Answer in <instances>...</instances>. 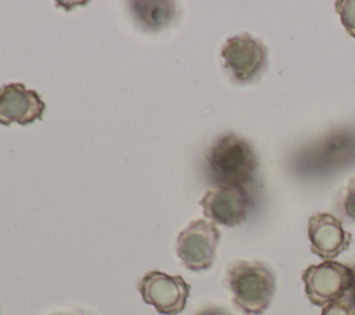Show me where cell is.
Returning <instances> with one entry per match:
<instances>
[{"instance_id":"cell-2","label":"cell","mask_w":355,"mask_h":315,"mask_svg":"<svg viewBox=\"0 0 355 315\" xmlns=\"http://www.w3.org/2000/svg\"><path fill=\"white\" fill-rule=\"evenodd\" d=\"M209 171L222 182V186H239L250 183L258 169V158L252 146L234 133L219 136L205 155Z\"/></svg>"},{"instance_id":"cell-1","label":"cell","mask_w":355,"mask_h":315,"mask_svg":"<svg viewBox=\"0 0 355 315\" xmlns=\"http://www.w3.org/2000/svg\"><path fill=\"white\" fill-rule=\"evenodd\" d=\"M226 286L233 304L244 315H262L276 291V279L261 261H236L226 269Z\"/></svg>"},{"instance_id":"cell-16","label":"cell","mask_w":355,"mask_h":315,"mask_svg":"<svg viewBox=\"0 0 355 315\" xmlns=\"http://www.w3.org/2000/svg\"><path fill=\"white\" fill-rule=\"evenodd\" d=\"M55 315H78V314H72V312H61V314H55Z\"/></svg>"},{"instance_id":"cell-12","label":"cell","mask_w":355,"mask_h":315,"mask_svg":"<svg viewBox=\"0 0 355 315\" xmlns=\"http://www.w3.org/2000/svg\"><path fill=\"white\" fill-rule=\"evenodd\" d=\"M320 315H355V305L341 298L323 305Z\"/></svg>"},{"instance_id":"cell-8","label":"cell","mask_w":355,"mask_h":315,"mask_svg":"<svg viewBox=\"0 0 355 315\" xmlns=\"http://www.w3.org/2000/svg\"><path fill=\"white\" fill-rule=\"evenodd\" d=\"M46 104L40 94L22 83H8L0 87V124L28 125L42 119Z\"/></svg>"},{"instance_id":"cell-6","label":"cell","mask_w":355,"mask_h":315,"mask_svg":"<svg viewBox=\"0 0 355 315\" xmlns=\"http://www.w3.org/2000/svg\"><path fill=\"white\" fill-rule=\"evenodd\" d=\"M137 289L143 301L164 315L180 314L190 296V284L182 276H172L161 271L147 272L140 279Z\"/></svg>"},{"instance_id":"cell-3","label":"cell","mask_w":355,"mask_h":315,"mask_svg":"<svg viewBox=\"0 0 355 315\" xmlns=\"http://www.w3.org/2000/svg\"><path fill=\"white\" fill-rule=\"evenodd\" d=\"M220 57L226 72L239 85L257 80L268 67V47L248 33L229 37L220 50Z\"/></svg>"},{"instance_id":"cell-13","label":"cell","mask_w":355,"mask_h":315,"mask_svg":"<svg viewBox=\"0 0 355 315\" xmlns=\"http://www.w3.org/2000/svg\"><path fill=\"white\" fill-rule=\"evenodd\" d=\"M343 212L344 215L355 223V178L349 179L347 187H345V193L343 197Z\"/></svg>"},{"instance_id":"cell-9","label":"cell","mask_w":355,"mask_h":315,"mask_svg":"<svg viewBox=\"0 0 355 315\" xmlns=\"http://www.w3.org/2000/svg\"><path fill=\"white\" fill-rule=\"evenodd\" d=\"M205 218L225 226H236L245 221L248 200L243 187L219 186L208 190L200 200Z\"/></svg>"},{"instance_id":"cell-4","label":"cell","mask_w":355,"mask_h":315,"mask_svg":"<svg viewBox=\"0 0 355 315\" xmlns=\"http://www.w3.org/2000/svg\"><path fill=\"white\" fill-rule=\"evenodd\" d=\"M354 279V269L334 259L309 265L302 272L305 294L311 304L319 307L344 298L351 291Z\"/></svg>"},{"instance_id":"cell-11","label":"cell","mask_w":355,"mask_h":315,"mask_svg":"<svg viewBox=\"0 0 355 315\" xmlns=\"http://www.w3.org/2000/svg\"><path fill=\"white\" fill-rule=\"evenodd\" d=\"M334 6L337 14L340 15L341 24L347 32L355 37V0H338Z\"/></svg>"},{"instance_id":"cell-5","label":"cell","mask_w":355,"mask_h":315,"mask_svg":"<svg viewBox=\"0 0 355 315\" xmlns=\"http://www.w3.org/2000/svg\"><path fill=\"white\" fill-rule=\"evenodd\" d=\"M219 240L220 232L214 222L196 219L179 232L176 254L189 271H207L215 261Z\"/></svg>"},{"instance_id":"cell-10","label":"cell","mask_w":355,"mask_h":315,"mask_svg":"<svg viewBox=\"0 0 355 315\" xmlns=\"http://www.w3.org/2000/svg\"><path fill=\"white\" fill-rule=\"evenodd\" d=\"M128 6L137 25L150 32L166 28L178 14V7L173 1H130Z\"/></svg>"},{"instance_id":"cell-14","label":"cell","mask_w":355,"mask_h":315,"mask_svg":"<svg viewBox=\"0 0 355 315\" xmlns=\"http://www.w3.org/2000/svg\"><path fill=\"white\" fill-rule=\"evenodd\" d=\"M196 315H233L229 309L219 307V305H209L200 309Z\"/></svg>"},{"instance_id":"cell-7","label":"cell","mask_w":355,"mask_h":315,"mask_svg":"<svg viewBox=\"0 0 355 315\" xmlns=\"http://www.w3.org/2000/svg\"><path fill=\"white\" fill-rule=\"evenodd\" d=\"M311 251L324 261H333L351 244V233L343 228L341 219L329 212H319L308 219Z\"/></svg>"},{"instance_id":"cell-15","label":"cell","mask_w":355,"mask_h":315,"mask_svg":"<svg viewBox=\"0 0 355 315\" xmlns=\"http://www.w3.org/2000/svg\"><path fill=\"white\" fill-rule=\"evenodd\" d=\"M351 303L355 305V279H354V284H352V289H351Z\"/></svg>"}]
</instances>
